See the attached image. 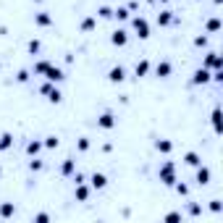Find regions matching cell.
<instances>
[{
	"mask_svg": "<svg viewBox=\"0 0 223 223\" xmlns=\"http://www.w3.org/2000/svg\"><path fill=\"white\" fill-rule=\"evenodd\" d=\"M110 79H116V81H118V79H124V71H121V68H116V71H113V76Z\"/></svg>",
	"mask_w": 223,
	"mask_h": 223,
	"instance_id": "6da1fadb",
	"label": "cell"
}]
</instances>
